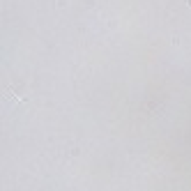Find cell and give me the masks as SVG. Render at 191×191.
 <instances>
[{
	"mask_svg": "<svg viewBox=\"0 0 191 191\" xmlns=\"http://www.w3.org/2000/svg\"><path fill=\"white\" fill-rule=\"evenodd\" d=\"M186 2H189V5H191V0H186Z\"/></svg>",
	"mask_w": 191,
	"mask_h": 191,
	"instance_id": "6da1fadb",
	"label": "cell"
}]
</instances>
